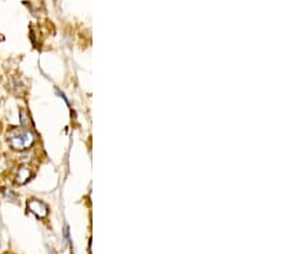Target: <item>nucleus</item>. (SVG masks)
I'll list each match as a JSON object with an SVG mask.
<instances>
[{"label": "nucleus", "mask_w": 289, "mask_h": 254, "mask_svg": "<svg viewBox=\"0 0 289 254\" xmlns=\"http://www.w3.org/2000/svg\"><path fill=\"white\" fill-rule=\"evenodd\" d=\"M27 208L39 218H45L49 213L48 206L42 200H39L36 198H31L27 200Z\"/></svg>", "instance_id": "nucleus-2"}, {"label": "nucleus", "mask_w": 289, "mask_h": 254, "mask_svg": "<svg viewBox=\"0 0 289 254\" xmlns=\"http://www.w3.org/2000/svg\"><path fill=\"white\" fill-rule=\"evenodd\" d=\"M35 142V135L29 129H13L8 135V144L13 150H26Z\"/></svg>", "instance_id": "nucleus-1"}, {"label": "nucleus", "mask_w": 289, "mask_h": 254, "mask_svg": "<svg viewBox=\"0 0 289 254\" xmlns=\"http://www.w3.org/2000/svg\"><path fill=\"white\" fill-rule=\"evenodd\" d=\"M31 168L29 167V166H26V164H23V166H21V167L18 168V171H17V175H16V183L17 185H25V183L29 182L30 180H31Z\"/></svg>", "instance_id": "nucleus-3"}]
</instances>
